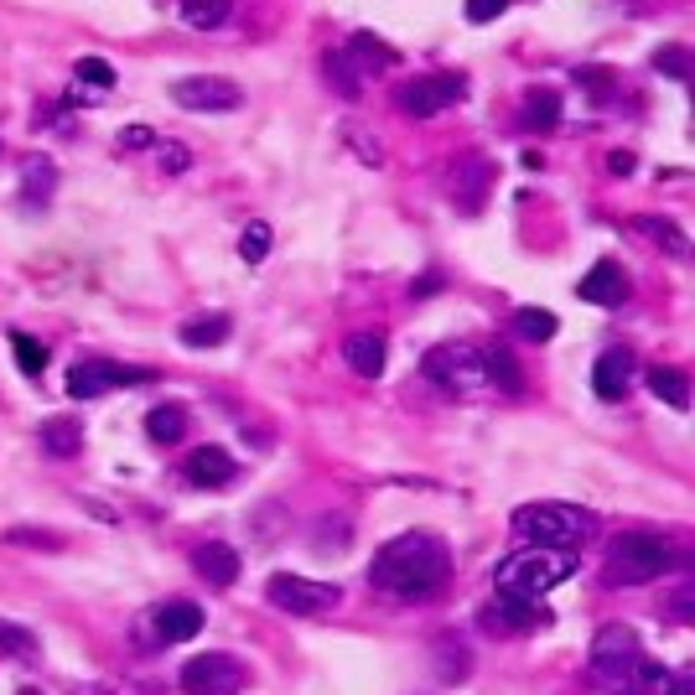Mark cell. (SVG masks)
<instances>
[{
	"mask_svg": "<svg viewBox=\"0 0 695 695\" xmlns=\"http://www.w3.org/2000/svg\"><path fill=\"white\" fill-rule=\"evenodd\" d=\"M369 581L394 602H425L452 581V545L441 535H425V529L394 535L390 545H379Z\"/></svg>",
	"mask_w": 695,
	"mask_h": 695,
	"instance_id": "cell-1",
	"label": "cell"
},
{
	"mask_svg": "<svg viewBox=\"0 0 695 695\" xmlns=\"http://www.w3.org/2000/svg\"><path fill=\"white\" fill-rule=\"evenodd\" d=\"M597 519L577 504H519L514 509V535H525L529 545H540V550H566V556H577L581 545L592 540Z\"/></svg>",
	"mask_w": 695,
	"mask_h": 695,
	"instance_id": "cell-3",
	"label": "cell"
},
{
	"mask_svg": "<svg viewBox=\"0 0 695 695\" xmlns=\"http://www.w3.org/2000/svg\"><path fill=\"white\" fill-rule=\"evenodd\" d=\"M323 73H327V84L338 88L343 99H354V94H358V78H354V69H348V57H343V52H327Z\"/></svg>",
	"mask_w": 695,
	"mask_h": 695,
	"instance_id": "cell-33",
	"label": "cell"
},
{
	"mask_svg": "<svg viewBox=\"0 0 695 695\" xmlns=\"http://www.w3.org/2000/svg\"><path fill=\"white\" fill-rule=\"evenodd\" d=\"M151 151H156V161H161V171H171V177H182V171L192 167V151H187L182 140H156Z\"/></svg>",
	"mask_w": 695,
	"mask_h": 695,
	"instance_id": "cell-35",
	"label": "cell"
},
{
	"mask_svg": "<svg viewBox=\"0 0 695 695\" xmlns=\"http://www.w3.org/2000/svg\"><path fill=\"white\" fill-rule=\"evenodd\" d=\"M151 633L161 639V644H187V639L203 633V608L187 602V597H171V602L151 608Z\"/></svg>",
	"mask_w": 695,
	"mask_h": 695,
	"instance_id": "cell-14",
	"label": "cell"
},
{
	"mask_svg": "<svg viewBox=\"0 0 695 695\" xmlns=\"http://www.w3.org/2000/svg\"><path fill=\"white\" fill-rule=\"evenodd\" d=\"M151 146H156V136L146 125H130V130H119V140H115V151H151Z\"/></svg>",
	"mask_w": 695,
	"mask_h": 695,
	"instance_id": "cell-39",
	"label": "cell"
},
{
	"mask_svg": "<svg viewBox=\"0 0 695 695\" xmlns=\"http://www.w3.org/2000/svg\"><path fill=\"white\" fill-rule=\"evenodd\" d=\"M649 390L670 410H691V379L680 369H670V364H654V369H649Z\"/></svg>",
	"mask_w": 695,
	"mask_h": 695,
	"instance_id": "cell-23",
	"label": "cell"
},
{
	"mask_svg": "<svg viewBox=\"0 0 695 695\" xmlns=\"http://www.w3.org/2000/svg\"><path fill=\"white\" fill-rule=\"evenodd\" d=\"M348 140L358 146V161H369V167H379V161H385V146H379L373 136H358V130H348Z\"/></svg>",
	"mask_w": 695,
	"mask_h": 695,
	"instance_id": "cell-43",
	"label": "cell"
},
{
	"mask_svg": "<svg viewBox=\"0 0 695 695\" xmlns=\"http://www.w3.org/2000/svg\"><path fill=\"white\" fill-rule=\"evenodd\" d=\"M265 597H271L281 612L291 618H323L343 602L338 581H312V577H271L265 581Z\"/></svg>",
	"mask_w": 695,
	"mask_h": 695,
	"instance_id": "cell-8",
	"label": "cell"
},
{
	"mask_svg": "<svg viewBox=\"0 0 695 695\" xmlns=\"http://www.w3.org/2000/svg\"><path fill=\"white\" fill-rule=\"evenodd\" d=\"M6 540L11 545H42V550H63L57 535H36V529H6Z\"/></svg>",
	"mask_w": 695,
	"mask_h": 695,
	"instance_id": "cell-41",
	"label": "cell"
},
{
	"mask_svg": "<svg viewBox=\"0 0 695 695\" xmlns=\"http://www.w3.org/2000/svg\"><path fill=\"white\" fill-rule=\"evenodd\" d=\"M504 11H509V0H467V21H477V27H483V21H498Z\"/></svg>",
	"mask_w": 695,
	"mask_h": 695,
	"instance_id": "cell-40",
	"label": "cell"
},
{
	"mask_svg": "<svg viewBox=\"0 0 695 695\" xmlns=\"http://www.w3.org/2000/svg\"><path fill=\"white\" fill-rule=\"evenodd\" d=\"M192 566H198V577H203L208 587H234V581H239V550H234V545H223V540L198 545Z\"/></svg>",
	"mask_w": 695,
	"mask_h": 695,
	"instance_id": "cell-18",
	"label": "cell"
},
{
	"mask_svg": "<svg viewBox=\"0 0 695 695\" xmlns=\"http://www.w3.org/2000/svg\"><path fill=\"white\" fill-rule=\"evenodd\" d=\"M343 57H354V63H364V69H394V63H400V52L385 48L373 32H358L354 42H348V52H343Z\"/></svg>",
	"mask_w": 695,
	"mask_h": 695,
	"instance_id": "cell-27",
	"label": "cell"
},
{
	"mask_svg": "<svg viewBox=\"0 0 695 695\" xmlns=\"http://www.w3.org/2000/svg\"><path fill=\"white\" fill-rule=\"evenodd\" d=\"M229 6H234V0H182V21L198 27V32H208V27L229 21Z\"/></svg>",
	"mask_w": 695,
	"mask_h": 695,
	"instance_id": "cell-30",
	"label": "cell"
},
{
	"mask_svg": "<svg viewBox=\"0 0 695 695\" xmlns=\"http://www.w3.org/2000/svg\"><path fill=\"white\" fill-rule=\"evenodd\" d=\"M11 354H17L21 373H32V379L48 369V348H42L36 338H27V333H11Z\"/></svg>",
	"mask_w": 695,
	"mask_h": 695,
	"instance_id": "cell-32",
	"label": "cell"
},
{
	"mask_svg": "<svg viewBox=\"0 0 695 695\" xmlns=\"http://www.w3.org/2000/svg\"><path fill=\"white\" fill-rule=\"evenodd\" d=\"M446 192L457 198L462 213H477L483 198L493 192V161L483 151H462L452 167H446Z\"/></svg>",
	"mask_w": 695,
	"mask_h": 695,
	"instance_id": "cell-12",
	"label": "cell"
},
{
	"mask_svg": "<svg viewBox=\"0 0 695 695\" xmlns=\"http://www.w3.org/2000/svg\"><path fill=\"white\" fill-rule=\"evenodd\" d=\"M644 660V644H639V633L628 623H608L597 628L592 649H587V670H592L597 685H608V691H628V680Z\"/></svg>",
	"mask_w": 695,
	"mask_h": 695,
	"instance_id": "cell-5",
	"label": "cell"
},
{
	"mask_svg": "<svg viewBox=\"0 0 695 695\" xmlns=\"http://www.w3.org/2000/svg\"><path fill=\"white\" fill-rule=\"evenodd\" d=\"M571 571H577V556L529 545V550H514V556L504 560V566H498V592L540 602L545 592H556L560 581H571Z\"/></svg>",
	"mask_w": 695,
	"mask_h": 695,
	"instance_id": "cell-4",
	"label": "cell"
},
{
	"mask_svg": "<svg viewBox=\"0 0 695 695\" xmlns=\"http://www.w3.org/2000/svg\"><path fill=\"white\" fill-rule=\"evenodd\" d=\"M52 182H57V177H52V167H27V198H36V203H42V198H48L52 192Z\"/></svg>",
	"mask_w": 695,
	"mask_h": 695,
	"instance_id": "cell-42",
	"label": "cell"
},
{
	"mask_svg": "<svg viewBox=\"0 0 695 695\" xmlns=\"http://www.w3.org/2000/svg\"><path fill=\"white\" fill-rule=\"evenodd\" d=\"M146 436L161 441V446L182 441V436H187V410H182V406H156L151 415H146Z\"/></svg>",
	"mask_w": 695,
	"mask_h": 695,
	"instance_id": "cell-26",
	"label": "cell"
},
{
	"mask_svg": "<svg viewBox=\"0 0 695 695\" xmlns=\"http://www.w3.org/2000/svg\"><path fill=\"white\" fill-rule=\"evenodd\" d=\"M477 628L493 633V639H514V633H529V628H545L540 602L529 597H509V592H493L483 608H477Z\"/></svg>",
	"mask_w": 695,
	"mask_h": 695,
	"instance_id": "cell-10",
	"label": "cell"
},
{
	"mask_svg": "<svg viewBox=\"0 0 695 695\" xmlns=\"http://www.w3.org/2000/svg\"><path fill=\"white\" fill-rule=\"evenodd\" d=\"M675 566V540L660 529H623L608 545V587H644Z\"/></svg>",
	"mask_w": 695,
	"mask_h": 695,
	"instance_id": "cell-2",
	"label": "cell"
},
{
	"mask_svg": "<svg viewBox=\"0 0 695 695\" xmlns=\"http://www.w3.org/2000/svg\"><path fill=\"white\" fill-rule=\"evenodd\" d=\"M425 379L441 385L446 394H477L488 390V379H483V348L477 343H436L431 354H425Z\"/></svg>",
	"mask_w": 695,
	"mask_h": 695,
	"instance_id": "cell-6",
	"label": "cell"
},
{
	"mask_svg": "<svg viewBox=\"0 0 695 695\" xmlns=\"http://www.w3.org/2000/svg\"><path fill=\"white\" fill-rule=\"evenodd\" d=\"M177 680H182V695H239L250 685V670H244L229 649H213V654L187 660Z\"/></svg>",
	"mask_w": 695,
	"mask_h": 695,
	"instance_id": "cell-7",
	"label": "cell"
},
{
	"mask_svg": "<svg viewBox=\"0 0 695 695\" xmlns=\"http://www.w3.org/2000/svg\"><path fill=\"white\" fill-rule=\"evenodd\" d=\"M670 695H695V685H691V670H680V675H675V685H670Z\"/></svg>",
	"mask_w": 695,
	"mask_h": 695,
	"instance_id": "cell-47",
	"label": "cell"
},
{
	"mask_svg": "<svg viewBox=\"0 0 695 695\" xmlns=\"http://www.w3.org/2000/svg\"><path fill=\"white\" fill-rule=\"evenodd\" d=\"M462 94H467V78H462V73H421V78L394 88V109H406L410 119H431V115H441V109H452Z\"/></svg>",
	"mask_w": 695,
	"mask_h": 695,
	"instance_id": "cell-9",
	"label": "cell"
},
{
	"mask_svg": "<svg viewBox=\"0 0 695 695\" xmlns=\"http://www.w3.org/2000/svg\"><path fill=\"white\" fill-rule=\"evenodd\" d=\"M239 255L250 260V265H260V260L271 255V223H265V219L244 223V234H239Z\"/></svg>",
	"mask_w": 695,
	"mask_h": 695,
	"instance_id": "cell-31",
	"label": "cell"
},
{
	"mask_svg": "<svg viewBox=\"0 0 695 695\" xmlns=\"http://www.w3.org/2000/svg\"><path fill=\"white\" fill-rule=\"evenodd\" d=\"M654 69H660L664 78L685 84V78H691V52H685V48H660V52H654Z\"/></svg>",
	"mask_w": 695,
	"mask_h": 695,
	"instance_id": "cell-34",
	"label": "cell"
},
{
	"mask_svg": "<svg viewBox=\"0 0 695 695\" xmlns=\"http://www.w3.org/2000/svg\"><path fill=\"white\" fill-rule=\"evenodd\" d=\"M670 685H675V675H670V670H664V664H654L644 654V660H639V670H633V680H628V691L633 695H670Z\"/></svg>",
	"mask_w": 695,
	"mask_h": 695,
	"instance_id": "cell-29",
	"label": "cell"
},
{
	"mask_svg": "<svg viewBox=\"0 0 695 695\" xmlns=\"http://www.w3.org/2000/svg\"><path fill=\"white\" fill-rule=\"evenodd\" d=\"M140 373H125L119 364H109V358H84V364H73L69 373V394L73 400H99V394H109L115 385H136Z\"/></svg>",
	"mask_w": 695,
	"mask_h": 695,
	"instance_id": "cell-13",
	"label": "cell"
},
{
	"mask_svg": "<svg viewBox=\"0 0 695 695\" xmlns=\"http://www.w3.org/2000/svg\"><path fill=\"white\" fill-rule=\"evenodd\" d=\"M441 675H452V680H462L467 675V644L462 639H441Z\"/></svg>",
	"mask_w": 695,
	"mask_h": 695,
	"instance_id": "cell-38",
	"label": "cell"
},
{
	"mask_svg": "<svg viewBox=\"0 0 695 695\" xmlns=\"http://www.w3.org/2000/svg\"><path fill=\"white\" fill-rule=\"evenodd\" d=\"M187 483H198V488H223V483H234L239 462L223 452V446H198L192 457H187Z\"/></svg>",
	"mask_w": 695,
	"mask_h": 695,
	"instance_id": "cell-17",
	"label": "cell"
},
{
	"mask_svg": "<svg viewBox=\"0 0 695 695\" xmlns=\"http://www.w3.org/2000/svg\"><path fill=\"white\" fill-rule=\"evenodd\" d=\"M17 695H42V691H32V685H27V691H17Z\"/></svg>",
	"mask_w": 695,
	"mask_h": 695,
	"instance_id": "cell-48",
	"label": "cell"
},
{
	"mask_svg": "<svg viewBox=\"0 0 695 695\" xmlns=\"http://www.w3.org/2000/svg\"><path fill=\"white\" fill-rule=\"evenodd\" d=\"M36 441L48 446V457H73L84 446V425H78V415H48L36 425Z\"/></svg>",
	"mask_w": 695,
	"mask_h": 695,
	"instance_id": "cell-20",
	"label": "cell"
},
{
	"mask_svg": "<svg viewBox=\"0 0 695 695\" xmlns=\"http://www.w3.org/2000/svg\"><path fill=\"white\" fill-rule=\"evenodd\" d=\"M73 73H78V84H88V88H109V84H115V69H109L104 57H78Z\"/></svg>",
	"mask_w": 695,
	"mask_h": 695,
	"instance_id": "cell-37",
	"label": "cell"
},
{
	"mask_svg": "<svg viewBox=\"0 0 695 695\" xmlns=\"http://www.w3.org/2000/svg\"><path fill=\"white\" fill-rule=\"evenodd\" d=\"M577 78H581L587 88H592V94H608V78H602V69H581Z\"/></svg>",
	"mask_w": 695,
	"mask_h": 695,
	"instance_id": "cell-46",
	"label": "cell"
},
{
	"mask_svg": "<svg viewBox=\"0 0 695 695\" xmlns=\"http://www.w3.org/2000/svg\"><path fill=\"white\" fill-rule=\"evenodd\" d=\"M171 99L192 109V115H229V109L244 104V88L229 84V78H213V73H198V78H177Z\"/></svg>",
	"mask_w": 695,
	"mask_h": 695,
	"instance_id": "cell-11",
	"label": "cell"
},
{
	"mask_svg": "<svg viewBox=\"0 0 695 695\" xmlns=\"http://www.w3.org/2000/svg\"><path fill=\"white\" fill-rule=\"evenodd\" d=\"M628 271L618 265V260H597L592 271L577 281V296L581 302H592V306H623L628 302Z\"/></svg>",
	"mask_w": 695,
	"mask_h": 695,
	"instance_id": "cell-15",
	"label": "cell"
},
{
	"mask_svg": "<svg viewBox=\"0 0 695 695\" xmlns=\"http://www.w3.org/2000/svg\"><path fill=\"white\" fill-rule=\"evenodd\" d=\"M670 618H675V623H691V581L670 597Z\"/></svg>",
	"mask_w": 695,
	"mask_h": 695,
	"instance_id": "cell-44",
	"label": "cell"
},
{
	"mask_svg": "<svg viewBox=\"0 0 695 695\" xmlns=\"http://www.w3.org/2000/svg\"><path fill=\"white\" fill-rule=\"evenodd\" d=\"M633 348H608V354L592 364V390L602 394V400H623L628 390H633Z\"/></svg>",
	"mask_w": 695,
	"mask_h": 695,
	"instance_id": "cell-16",
	"label": "cell"
},
{
	"mask_svg": "<svg viewBox=\"0 0 695 695\" xmlns=\"http://www.w3.org/2000/svg\"><path fill=\"white\" fill-rule=\"evenodd\" d=\"M483 379L504 394L525 390V369H519V358H514L509 348H483Z\"/></svg>",
	"mask_w": 695,
	"mask_h": 695,
	"instance_id": "cell-21",
	"label": "cell"
},
{
	"mask_svg": "<svg viewBox=\"0 0 695 695\" xmlns=\"http://www.w3.org/2000/svg\"><path fill=\"white\" fill-rule=\"evenodd\" d=\"M525 125L529 130H556L560 125V94L556 88H529L525 94Z\"/></svg>",
	"mask_w": 695,
	"mask_h": 695,
	"instance_id": "cell-24",
	"label": "cell"
},
{
	"mask_svg": "<svg viewBox=\"0 0 695 695\" xmlns=\"http://www.w3.org/2000/svg\"><path fill=\"white\" fill-rule=\"evenodd\" d=\"M628 229L633 234H644L649 244H664L670 255H685V234H680L670 219H654V213H639V219H628Z\"/></svg>",
	"mask_w": 695,
	"mask_h": 695,
	"instance_id": "cell-25",
	"label": "cell"
},
{
	"mask_svg": "<svg viewBox=\"0 0 695 695\" xmlns=\"http://www.w3.org/2000/svg\"><path fill=\"white\" fill-rule=\"evenodd\" d=\"M514 333L529 343H550L556 338V317H550L545 306H519V312H514Z\"/></svg>",
	"mask_w": 695,
	"mask_h": 695,
	"instance_id": "cell-28",
	"label": "cell"
},
{
	"mask_svg": "<svg viewBox=\"0 0 695 695\" xmlns=\"http://www.w3.org/2000/svg\"><path fill=\"white\" fill-rule=\"evenodd\" d=\"M0 644L11 649V660H21V664H32L36 654H42L32 633H21V628H11V623H0Z\"/></svg>",
	"mask_w": 695,
	"mask_h": 695,
	"instance_id": "cell-36",
	"label": "cell"
},
{
	"mask_svg": "<svg viewBox=\"0 0 695 695\" xmlns=\"http://www.w3.org/2000/svg\"><path fill=\"white\" fill-rule=\"evenodd\" d=\"M229 317L223 312H198V317H187L182 323V343L187 348H219V343H229Z\"/></svg>",
	"mask_w": 695,
	"mask_h": 695,
	"instance_id": "cell-22",
	"label": "cell"
},
{
	"mask_svg": "<svg viewBox=\"0 0 695 695\" xmlns=\"http://www.w3.org/2000/svg\"><path fill=\"white\" fill-rule=\"evenodd\" d=\"M608 171H612V177H628V171H633V151H612L608 156Z\"/></svg>",
	"mask_w": 695,
	"mask_h": 695,
	"instance_id": "cell-45",
	"label": "cell"
},
{
	"mask_svg": "<svg viewBox=\"0 0 695 695\" xmlns=\"http://www.w3.org/2000/svg\"><path fill=\"white\" fill-rule=\"evenodd\" d=\"M343 364H348L358 379H379V373H385V338H379V333H348V338H343Z\"/></svg>",
	"mask_w": 695,
	"mask_h": 695,
	"instance_id": "cell-19",
	"label": "cell"
}]
</instances>
